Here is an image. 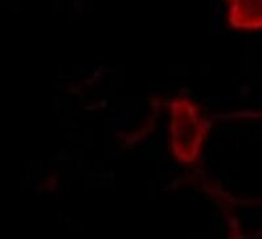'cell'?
Instances as JSON below:
<instances>
[{"mask_svg": "<svg viewBox=\"0 0 262 239\" xmlns=\"http://www.w3.org/2000/svg\"><path fill=\"white\" fill-rule=\"evenodd\" d=\"M170 147L180 162L191 163L198 157L205 141L207 124L200 109L186 98H176L170 104Z\"/></svg>", "mask_w": 262, "mask_h": 239, "instance_id": "1", "label": "cell"}, {"mask_svg": "<svg viewBox=\"0 0 262 239\" xmlns=\"http://www.w3.org/2000/svg\"><path fill=\"white\" fill-rule=\"evenodd\" d=\"M228 21L237 29H261L262 0H227Z\"/></svg>", "mask_w": 262, "mask_h": 239, "instance_id": "2", "label": "cell"}]
</instances>
